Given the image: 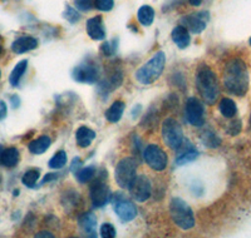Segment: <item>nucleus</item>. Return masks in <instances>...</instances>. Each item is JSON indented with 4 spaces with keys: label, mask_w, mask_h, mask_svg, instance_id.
Instances as JSON below:
<instances>
[{
    "label": "nucleus",
    "mask_w": 251,
    "mask_h": 238,
    "mask_svg": "<svg viewBox=\"0 0 251 238\" xmlns=\"http://www.w3.org/2000/svg\"><path fill=\"white\" fill-rule=\"evenodd\" d=\"M80 201H82V199H80V196L75 192V190H69L68 193H66V194L62 197V206L66 208L68 212H72V211L77 210Z\"/></svg>",
    "instance_id": "obj_25"
},
{
    "label": "nucleus",
    "mask_w": 251,
    "mask_h": 238,
    "mask_svg": "<svg viewBox=\"0 0 251 238\" xmlns=\"http://www.w3.org/2000/svg\"><path fill=\"white\" fill-rule=\"evenodd\" d=\"M26 68H28V60H20L17 66L14 67V69L10 73V77H9V83L12 87H18L19 85L20 79L23 78V75L25 74Z\"/></svg>",
    "instance_id": "obj_24"
},
{
    "label": "nucleus",
    "mask_w": 251,
    "mask_h": 238,
    "mask_svg": "<svg viewBox=\"0 0 251 238\" xmlns=\"http://www.w3.org/2000/svg\"><path fill=\"white\" fill-rule=\"evenodd\" d=\"M171 38L174 43L180 49H186L190 43H191V37H190V31L183 25H178L172 30Z\"/></svg>",
    "instance_id": "obj_19"
},
{
    "label": "nucleus",
    "mask_w": 251,
    "mask_h": 238,
    "mask_svg": "<svg viewBox=\"0 0 251 238\" xmlns=\"http://www.w3.org/2000/svg\"><path fill=\"white\" fill-rule=\"evenodd\" d=\"M10 102H12V107L14 108V109H17L20 105V98L18 95H12L10 96Z\"/></svg>",
    "instance_id": "obj_41"
},
{
    "label": "nucleus",
    "mask_w": 251,
    "mask_h": 238,
    "mask_svg": "<svg viewBox=\"0 0 251 238\" xmlns=\"http://www.w3.org/2000/svg\"><path fill=\"white\" fill-rule=\"evenodd\" d=\"M87 34L93 40H104L106 38V30L103 26L102 17L97 15L87 22Z\"/></svg>",
    "instance_id": "obj_15"
},
{
    "label": "nucleus",
    "mask_w": 251,
    "mask_h": 238,
    "mask_svg": "<svg viewBox=\"0 0 251 238\" xmlns=\"http://www.w3.org/2000/svg\"><path fill=\"white\" fill-rule=\"evenodd\" d=\"M94 138H96V132L91 128L86 127V125L78 128L77 133H75V141H77V144L80 148L89 147Z\"/></svg>",
    "instance_id": "obj_20"
},
{
    "label": "nucleus",
    "mask_w": 251,
    "mask_h": 238,
    "mask_svg": "<svg viewBox=\"0 0 251 238\" xmlns=\"http://www.w3.org/2000/svg\"><path fill=\"white\" fill-rule=\"evenodd\" d=\"M63 17H64V19H67L69 23L72 24L77 23L78 20L80 19L79 13H78L75 9H73V6L71 5H66V10H64V13H63Z\"/></svg>",
    "instance_id": "obj_32"
},
{
    "label": "nucleus",
    "mask_w": 251,
    "mask_h": 238,
    "mask_svg": "<svg viewBox=\"0 0 251 238\" xmlns=\"http://www.w3.org/2000/svg\"><path fill=\"white\" fill-rule=\"evenodd\" d=\"M250 46H251V38H250Z\"/></svg>",
    "instance_id": "obj_48"
},
{
    "label": "nucleus",
    "mask_w": 251,
    "mask_h": 238,
    "mask_svg": "<svg viewBox=\"0 0 251 238\" xmlns=\"http://www.w3.org/2000/svg\"><path fill=\"white\" fill-rule=\"evenodd\" d=\"M224 84L230 93L237 96L245 95L249 89V74L246 64L241 59H232L224 71Z\"/></svg>",
    "instance_id": "obj_1"
},
{
    "label": "nucleus",
    "mask_w": 251,
    "mask_h": 238,
    "mask_svg": "<svg viewBox=\"0 0 251 238\" xmlns=\"http://www.w3.org/2000/svg\"><path fill=\"white\" fill-rule=\"evenodd\" d=\"M94 6L100 12H109L114 6V0H94Z\"/></svg>",
    "instance_id": "obj_35"
},
{
    "label": "nucleus",
    "mask_w": 251,
    "mask_h": 238,
    "mask_svg": "<svg viewBox=\"0 0 251 238\" xmlns=\"http://www.w3.org/2000/svg\"><path fill=\"white\" fill-rule=\"evenodd\" d=\"M250 124H251V116H250Z\"/></svg>",
    "instance_id": "obj_47"
},
{
    "label": "nucleus",
    "mask_w": 251,
    "mask_h": 238,
    "mask_svg": "<svg viewBox=\"0 0 251 238\" xmlns=\"http://www.w3.org/2000/svg\"><path fill=\"white\" fill-rule=\"evenodd\" d=\"M35 237H49V238H51V237H54V235H53V233H50V232H48V231H40L39 233H37V235H35Z\"/></svg>",
    "instance_id": "obj_42"
},
{
    "label": "nucleus",
    "mask_w": 251,
    "mask_h": 238,
    "mask_svg": "<svg viewBox=\"0 0 251 238\" xmlns=\"http://www.w3.org/2000/svg\"><path fill=\"white\" fill-rule=\"evenodd\" d=\"M185 116L187 122L194 127H201L205 123V108L202 102L195 96L188 98L185 105Z\"/></svg>",
    "instance_id": "obj_10"
},
{
    "label": "nucleus",
    "mask_w": 251,
    "mask_h": 238,
    "mask_svg": "<svg viewBox=\"0 0 251 238\" xmlns=\"http://www.w3.org/2000/svg\"><path fill=\"white\" fill-rule=\"evenodd\" d=\"M129 193H131L132 198L136 202H140L143 203L147 199L151 197L152 194V185L151 181L149 179V177L143 176H136V178L133 179V182L129 186Z\"/></svg>",
    "instance_id": "obj_11"
},
{
    "label": "nucleus",
    "mask_w": 251,
    "mask_h": 238,
    "mask_svg": "<svg viewBox=\"0 0 251 238\" xmlns=\"http://www.w3.org/2000/svg\"><path fill=\"white\" fill-rule=\"evenodd\" d=\"M75 5L79 12L87 13L93 8V0H75Z\"/></svg>",
    "instance_id": "obj_36"
},
{
    "label": "nucleus",
    "mask_w": 251,
    "mask_h": 238,
    "mask_svg": "<svg viewBox=\"0 0 251 238\" xmlns=\"http://www.w3.org/2000/svg\"><path fill=\"white\" fill-rule=\"evenodd\" d=\"M143 158L151 169L161 172L167 167L169 157L157 144H150L143 150Z\"/></svg>",
    "instance_id": "obj_8"
},
{
    "label": "nucleus",
    "mask_w": 251,
    "mask_h": 238,
    "mask_svg": "<svg viewBox=\"0 0 251 238\" xmlns=\"http://www.w3.org/2000/svg\"><path fill=\"white\" fill-rule=\"evenodd\" d=\"M3 50H4V48H3V38L0 37V55H1Z\"/></svg>",
    "instance_id": "obj_45"
},
{
    "label": "nucleus",
    "mask_w": 251,
    "mask_h": 238,
    "mask_svg": "<svg viewBox=\"0 0 251 238\" xmlns=\"http://www.w3.org/2000/svg\"><path fill=\"white\" fill-rule=\"evenodd\" d=\"M0 77H1V73H0Z\"/></svg>",
    "instance_id": "obj_49"
},
{
    "label": "nucleus",
    "mask_w": 251,
    "mask_h": 238,
    "mask_svg": "<svg viewBox=\"0 0 251 238\" xmlns=\"http://www.w3.org/2000/svg\"><path fill=\"white\" fill-rule=\"evenodd\" d=\"M112 203H113L114 212L122 222H131L136 218L137 208L133 204V202L126 198L121 193L114 194L113 198H112Z\"/></svg>",
    "instance_id": "obj_9"
},
{
    "label": "nucleus",
    "mask_w": 251,
    "mask_h": 238,
    "mask_svg": "<svg viewBox=\"0 0 251 238\" xmlns=\"http://www.w3.org/2000/svg\"><path fill=\"white\" fill-rule=\"evenodd\" d=\"M100 69L94 62H83L72 71V78L78 83L93 84L100 80Z\"/></svg>",
    "instance_id": "obj_7"
},
{
    "label": "nucleus",
    "mask_w": 251,
    "mask_h": 238,
    "mask_svg": "<svg viewBox=\"0 0 251 238\" xmlns=\"http://www.w3.org/2000/svg\"><path fill=\"white\" fill-rule=\"evenodd\" d=\"M201 141L208 148H217L221 144V138L212 131H205L201 134Z\"/></svg>",
    "instance_id": "obj_30"
},
{
    "label": "nucleus",
    "mask_w": 251,
    "mask_h": 238,
    "mask_svg": "<svg viewBox=\"0 0 251 238\" xmlns=\"http://www.w3.org/2000/svg\"><path fill=\"white\" fill-rule=\"evenodd\" d=\"M80 165H82V163H80L79 157H75V161H73V163H72V167H71L72 172H75V173L77 172V170L80 168Z\"/></svg>",
    "instance_id": "obj_40"
},
{
    "label": "nucleus",
    "mask_w": 251,
    "mask_h": 238,
    "mask_svg": "<svg viewBox=\"0 0 251 238\" xmlns=\"http://www.w3.org/2000/svg\"><path fill=\"white\" fill-rule=\"evenodd\" d=\"M123 80V74L121 69H114L112 71V73H109L107 75V78L104 80H102L100 83V89L104 91L106 93H109L113 89L118 88Z\"/></svg>",
    "instance_id": "obj_18"
},
{
    "label": "nucleus",
    "mask_w": 251,
    "mask_h": 238,
    "mask_svg": "<svg viewBox=\"0 0 251 238\" xmlns=\"http://www.w3.org/2000/svg\"><path fill=\"white\" fill-rule=\"evenodd\" d=\"M38 47V40L30 35H24L15 39L12 44V50L15 54H23L26 51L34 50Z\"/></svg>",
    "instance_id": "obj_17"
},
{
    "label": "nucleus",
    "mask_w": 251,
    "mask_h": 238,
    "mask_svg": "<svg viewBox=\"0 0 251 238\" xmlns=\"http://www.w3.org/2000/svg\"><path fill=\"white\" fill-rule=\"evenodd\" d=\"M89 196H91L92 204H93L94 208H100L104 207L107 203L111 199V192H109L108 186L104 183L103 181L98 179L91 186V192H89Z\"/></svg>",
    "instance_id": "obj_13"
},
{
    "label": "nucleus",
    "mask_w": 251,
    "mask_h": 238,
    "mask_svg": "<svg viewBox=\"0 0 251 238\" xmlns=\"http://www.w3.org/2000/svg\"><path fill=\"white\" fill-rule=\"evenodd\" d=\"M39 177H40L39 169H29L24 173L22 182H23V185L25 186V187L33 188L35 187V185H37Z\"/></svg>",
    "instance_id": "obj_31"
},
{
    "label": "nucleus",
    "mask_w": 251,
    "mask_h": 238,
    "mask_svg": "<svg viewBox=\"0 0 251 238\" xmlns=\"http://www.w3.org/2000/svg\"><path fill=\"white\" fill-rule=\"evenodd\" d=\"M241 128H243V125H241V120L240 119L232 120V122H230V124L227 127V133L230 136H237L241 132Z\"/></svg>",
    "instance_id": "obj_37"
},
{
    "label": "nucleus",
    "mask_w": 251,
    "mask_h": 238,
    "mask_svg": "<svg viewBox=\"0 0 251 238\" xmlns=\"http://www.w3.org/2000/svg\"><path fill=\"white\" fill-rule=\"evenodd\" d=\"M125 108L126 105L122 100H116V102L107 109L106 114H104V116H106V119L111 123L120 122L121 118H122L123 116V112H125Z\"/></svg>",
    "instance_id": "obj_23"
},
{
    "label": "nucleus",
    "mask_w": 251,
    "mask_h": 238,
    "mask_svg": "<svg viewBox=\"0 0 251 238\" xmlns=\"http://www.w3.org/2000/svg\"><path fill=\"white\" fill-rule=\"evenodd\" d=\"M6 113H8V107H6L5 102L0 100V120L5 118Z\"/></svg>",
    "instance_id": "obj_39"
},
{
    "label": "nucleus",
    "mask_w": 251,
    "mask_h": 238,
    "mask_svg": "<svg viewBox=\"0 0 251 238\" xmlns=\"http://www.w3.org/2000/svg\"><path fill=\"white\" fill-rule=\"evenodd\" d=\"M51 144V139L48 136H40L39 138L34 139L29 143V152L33 154H43L46 153L48 148Z\"/></svg>",
    "instance_id": "obj_22"
},
{
    "label": "nucleus",
    "mask_w": 251,
    "mask_h": 238,
    "mask_svg": "<svg viewBox=\"0 0 251 238\" xmlns=\"http://www.w3.org/2000/svg\"><path fill=\"white\" fill-rule=\"evenodd\" d=\"M219 109L225 118H232L237 113L236 104L230 98H224V99H221V102L219 104Z\"/></svg>",
    "instance_id": "obj_27"
},
{
    "label": "nucleus",
    "mask_w": 251,
    "mask_h": 238,
    "mask_svg": "<svg viewBox=\"0 0 251 238\" xmlns=\"http://www.w3.org/2000/svg\"><path fill=\"white\" fill-rule=\"evenodd\" d=\"M20 153L15 147L6 148L3 150L1 158H0V165L6 168H13L19 163Z\"/></svg>",
    "instance_id": "obj_21"
},
{
    "label": "nucleus",
    "mask_w": 251,
    "mask_h": 238,
    "mask_svg": "<svg viewBox=\"0 0 251 238\" xmlns=\"http://www.w3.org/2000/svg\"><path fill=\"white\" fill-rule=\"evenodd\" d=\"M80 230L88 237H96L97 236V217L94 215V213L87 212L83 213L78 219Z\"/></svg>",
    "instance_id": "obj_16"
},
{
    "label": "nucleus",
    "mask_w": 251,
    "mask_h": 238,
    "mask_svg": "<svg viewBox=\"0 0 251 238\" xmlns=\"http://www.w3.org/2000/svg\"><path fill=\"white\" fill-rule=\"evenodd\" d=\"M197 91L202 96L203 102L207 104H214L219 98L220 87L216 74L206 64L200 66L196 74Z\"/></svg>",
    "instance_id": "obj_2"
},
{
    "label": "nucleus",
    "mask_w": 251,
    "mask_h": 238,
    "mask_svg": "<svg viewBox=\"0 0 251 238\" xmlns=\"http://www.w3.org/2000/svg\"><path fill=\"white\" fill-rule=\"evenodd\" d=\"M162 138L166 145L177 150L183 142V132L180 123L174 118H166L162 123Z\"/></svg>",
    "instance_id": "obj_6"
},
{
    "label": "nucleus",
    "mask_w": 251,
    "mask_h": 238,
    "mask_svg": "<svg viewBox=\"0 0 251 238\" xmlns=\"http://www.w3.org/2000/svg\"><path fill=\"white\" fill-rule=\"evenodd\" d=\"M100 237L103 238H113L116 237V228L111 223H103L100 230Z\"/></svg>",
    "instance_id": "obj_34"
},
{
    "label": "nucleus",
    "mask_w": 251,
    "mask_h": 238,
    "mask_svg": "<svg viewBox=\"0 0 251 238\" xmlns=\"http://www.w3.org/2000/svg\"><path fill=\"white\" fill-rule=\"evenodd\" d=\"M67 162H68V158H67L66 152L64 150H58L57 153L50 158L48 166L50 169H62L67 165Z\"/></svg>",
    "instance_id": "obj_29"
},
{
    "label": "nucleus",
    "mask_w": 251,
    "mask_h": 238,
    "mask_svg": "<svg viewBox=\"0 0 251 238\" xmlns=\"http://www.w3.org/2000/svg\"><path fill=\"white\" fill-rule=\"evenodd\" d=\"M0 179H1V178H0Z\"/></svg>",
    "instance_id": "obj_50"
},
{
    "label": "nucleus",
    "mask_w": 251,
    "mask_h": 238,
    "mask_svg": "<svg viewBox=\"0 0 251 238\" xmlns=\"http://www.w3.org/2000/svg\"><path fill=\"white\" fill-rule=\"evenodd\" d=\"M140 111H141V105H136V108H134V109H132V117H133V118H136V117L140 114Z\"/></svg>",
    "instance_id": "obj_43"
},
{
    "label": "nucleus",
    "mask_w": 251,
    "mask_h": 238,
    "mask_svg": "<svg viewBox=\"0 0 251 238\" xmlns=\"http://www.w3.org/2000/svg\"><path fill=\"white\" fill-rule=\"evenodd\" d=\"M199 157V152L191 143L183 139L182 144L177 149L176 157V165L177 166H185L187 163H191Z\"/></svg>",
    "instance_id": "obj_14"
},
{
    "label": "nucleus",
    "mask_w": 251,
    "mask_h": 238,
    "mask_svg": "<svg viewBox=\"0 0 251 238\" xmlns=\"http://www.w3.org/2000/svg\"><path fill=\"white\" fill-rule=\"evenodd\" d=\"M188 3L194 6H200L202 4V0H188Z\"/></svg>",
    "instance_id": "obj_44"
},
{
    "label": "nucleus",
    "mask_w": 251,
    "mask_h": 238,
    "mask_svg": "<svg viewBox=\"0 0 251 238\" xmlns=\"http://www.w3.org/2000/svg\"><path fill=\"white\" fill-rule=\"evenodd\" d=\"M75 176L79 183L91 182L92 179H93V177L96 176V167H94V166H88V167L79 168V169L75 173Z\"/></svg>",
    "instance_id": "obj_28"
},
{
    "label": "nucleus",
    "mask_w": 251,
    "mask_h": 238,
    "mask_svg": "<svg viewBox=\"0 0 251 238\" xmlns=\"http://www.w3.org/2000/svg\"><path fill=\"white\" fill-rule=\"evenodd\" d=\"M208 20H210V13L202 10V12L185 15L181 18V23L188 31H191L194 34H200L206 29Z\"/></svg>",
    "instance_id": "obj_12"
},
{
    "label": "nucleus",
    "mask_w": 251,
    "mask_h": 238,
    "mask_svg": "<svg viewBox=\"0 0 251 238\" xmlns=\"http://www.w3.org/2000/svg\"><path fill=\"white\" fill-rule=\"evenodd\" d=\"M3 150H4V147L1 144H0V158H1V154H3Z\"/></svg>",
    "instance_id": "obj_46"
},
{
    "label": "nucleus",
    "mask_w": 251,
    "mask_h": 238,
    "mask_svg": "<svg viewBox=\"0 0 251 238\" xmlns=\"http://www.w3.org/2000/svg\"><path fill=\"white\" fill-rule=\"evenodd\" d=\"M170 214L175 224L180 227L181 230H191L195 226L194 211L183 199L178 197H175L170 202Z\"/></svg>",
    "instance_id": "obj_4"
},
{
    "label": "nucleus",
    "mask_w": 251,
    "mask_h": 238,
    "mask_svg": "<svg viewBox=\"0 0 251 238\" xmlns=\"http://www.w3.org/2000/svg\"><path fill=\"white\" fill-rule=\"evenodd\" d=\"M137 19L143 26H150L154 20V10L152 6L143 5L138 9Z\"/></svg>",
    "instance_id": "obj_26"
},
{
    "label": "nucleus",
    "mask_w": 251,
    "mask_h": 238,
    "mask_svg": "<svg viewBox=\"0 0 251 238\" xmlns=\"http://www.w3.org/2000/svg\"><path fill=\"white\" fill-rule=\"evenodd\" d=\"M166 66V55L163 51H157L149 62L143 64L136 73V78L143 85H150L156 82L162 74Z\"/></svg>",
    "instance_id": "obj_3"
},
{
    "label": "nucleus",
    "mask_w": 251,
    "mask_h": 238,
    "mask_svg": "<svg viewBox=\"0 0 251 238\" xmlns=\"http://www.w3.org/2000/svg\"><path fill=\"white\" fill-rule=\"evenodd\" d=\"M137 172V162L132 157H126L118 162L116 170H114V178L117 185L123 190H128L133 179L136 178Z\"/></svg>",
    "instance_id": "obj_5"
},
{
    "label": "nucleus",
    "mask_w": 251,
    "mask_h": 238,
    "mask_svg": "<svg viewBox=\"0 0 251 238\" xmlns=\"http://www.w3.org/2000/svg\"><path fill=\"white\" fill-rule=\"evenodd\" d=\"M58 177H59V174L55 172H51V173H48V174H46L43 178V181H42V185H46V183H49V182H54L57 181Z\"/></svg>",
    "instance_id": "obj_38"
},
{
    "label": "nucleus",
    "mask_w": 251,
    "mask_h": 238,
    "mask_svg": "<svg viewBox=\"0 0 251 238\" xmlns=\"http://www.w3.org/2000/svg\"><path fill=\"white\" fill-rule=\"evenodd\" d=\"M100 51H102L103 55L106 57H111L116 53V49H117V42L116 40H111V42H103V44L100 46Z\"/></svg>",
    "instance_id": "obj_33"
}]
</instances>
